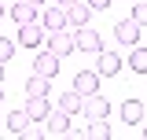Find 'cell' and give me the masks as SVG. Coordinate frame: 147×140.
Returning <instances> with one entry per match:
<instances>
[{"instance_id": "7", "label": "cell", "mask_w": 147, "mask_h": 140, "mask_svg": "<svg viewBox=\"0 0 147 140\" xmlns=\"http://www.w3.org/2000/svg\"><path fill=\"white\" fill-rule=\"evenodd\" d=\"M33 74H44V77H55L59 74V55L55 52H37V59H33Z\"/></svg>"}, {"instance_id": "22", "label": "cell", "mask_w": 147, "mask_h": 140, "mask_svg": "<svg viewBox=\"0 0 147 140\" xmlns=\"http://www.w3.org/2000/svg\"><path fill=\"white\" fill-rule=\"evenodd\" d=\"M15 55V41H7V37H0V63H7Z\"/></svg>"}, {"instance_id": "5", "label": "cell", "mask_w": 147, "mask_h": 140, "mask_svg": "<svg viewBox=\"0 0 147 140\" xmlns=\"http://www.w3.org/2000/svg\"><path fill=\"white\" fill-rule=\"evenodd\" d=\"M74 92H81V96L99 92V74H96V70H77V74H74Z\"/></svg>"}, {"instance_id": "20", "label": "cell", "mask_w": 147, "mask_h": 140, "mask_svg": "<svg viewBox=\"0 0 147 140\" xmlns=\"http://www.w3.org/2000/svg\"><path fill=\"white\" fill-rule=\"evenodd\" d=\"M136 7H132V22H140V26H147V0H132Z\"/></svg>"}, {"instance_id": "12", "label": "cell", "mask_w": 147, "mask_h": 140, "mask_svg": "<svg viewBox=\"0 0 147 140\" xmlns=\"http://www.w3.org/2000/svg\"><path fill=\"white\" fill-rule=\"evenodd\" d=\"M26 96H52V77L33 74V77L26 81Z\"/></svg>"}, {"instance_id": "3", "label": "cell", "mask_w": 147, "mask_h": 140, "mask_svg": "<svg viewBox=\"0 0 147 140\" xmlns=\"http://www.w3.org/2000/svg\"><path fill=\"white\" fill-rule=\"evenodd\" d=\"M121 70V55L110 52V48H99L96 52V74H103V77H110V74H118Z\"/></svg>"}, {"instance_id": "17", "label": "cell", "mask_w": 147, "mask_h": 140, "mask_svg": "<svg viewBox=\"0 0 147 140\" xmlns=\"http://www.w3.org/2000/svg\"><path fill=\"white\" fill-rule=\"evenodd\" d=\"M59 111H66L70 118H74V114H81V92H74V88H70V92H63V96H59Z\"/></svg>"}, {"instance_id": "27", "label": "cell", "mask_w": 147, "mask_h": 140, "mask_svg": "<svg viewBox=\"0 0 147 140\" xmlns=\"http://www.w3.org/2000/svg\"><path fill=\"white\" fill-rule=\"evenodd\" d=\"M0 81H4V63H0Z\"/></svg>"}, {"instance_id": "29", "label": "cell", "mask_w": 147, "mask_h": 140, "mask_svg": "<svg viewBox=\"0 0 147 140\" xmlns=\"http://www.w3.org/2000/svg\"><path fill=\"white\" fill-rule=\"evenodd\" d=\"M0 100H4V88H0Z\"/></svg>"}, {"instance_id": "26", "label": "cell", "mask_w": 147, "mask_h": 140, "mask_svg": "<svg viewBox=\"0 0 147 140\" xmlns=\"http://www.w3.org/2000/svg\"><path fill=\"white\" fill-rule=\"evenodd\" d=\"M4 15H7V7H4V4H0V18H4Z\"/></svg>"}, {"instance_id": "28", "label": "cell", "mask_w": 147, "mask_h": 140, "mask_svg": "<svg viewBox=\"0 0 147 140\" xmlns=\"http://www.w3.org/2000/svg\"><path fill=\"white\" fill-rule=\"evenodd\" d=\"M144 118H147V103H144Z\"/></svg>"}, {"instance_id": "15", "label": "cell", "mask_w": 147, "mask_h": 140, "mask_svg": "<svg viewBox=\"0 0 147 140\" xmlns=\"http://www.w3.org/2000/svg\"><path fill=\"white\" fill-rule=\"evenodd\" d=\"M44 122H48V129L59 133V137H66V133H70V114H66V111H52Z\"/></svg>"}, {"instance_id": "30", "label": "cell", "mask_w": 147, "mask_h": 140, "mask_svg": "<svg viewBox=\"0 0 147 140\" xmlns=\"http://www.w3.org/2000/svg\"><path fill=\"white\" fill-rule=\"evenodd\" d=\"M144 137H147V129H144Z\"/></svg>"}, {"instance_id": "6", "label": "cell", "mask_w": 147, "mask_h": 140, "mask_svg": "<svg viewBox=\"0 0 147 140\" xmlns=\"http://www.w3.org/2000/svg\"><path fill=\"white\" fill-rule=\"evenodd\" d=\"M48 52H55L59 59L70 55L74 52V37L66 33V30H52V33H48Z\"/></svg>"}, {"instance_id": "14", "label": "cell", "mask_w": 147, "mask_h": 140, "mask_svg": "<svg viewBox=\"0 0 147 140\" xmlns=\"http://www.w3.org/2000/svg\"><path fill=\"white\" fill-rule=\"evenodd\" d=\"M121 122L125 125L144 122V103H140V100H125V103H121Z\"/></svg>"}, {"instance_id": "9", "label": "cell", "mask_w": 147, "mask_h": 140, "mask_svg": "<svg viewBox=\"0 0 147 140\" xmlns=\"http://www.w3.org/2000/svg\"><path fill=\"white\" fill-rule=\"evenodd\" d=\"M88 18H92V7L85 4V0H77V4H70V7H66V26H74V30L88 26Z\"/></svg>"}, {"instance_id": "24", "label": "cell", "mask_w": 147, "mask_h": 140, "mask_svg": "<svg viewBox=\"0 0 147 140\" xmlns=\"http://www.w3.org/2000/svg\"><path fill=\"white\" fill-rule=\"evenodd\" d=\"M55 4H59V7H70V4H77V0H55Z\"/></svg>"}, {"instance_id": "1", "label": "cell", "mask_w": 147, "mask_h": 140, "mask_svg": "<svg viewBox=\"0 0 147 140\" xmlns=\"http://www.w3.org/2000/svg\"><path fill=\"white\" fill-rule=\"evenodd\" d=\"M81 114L96 122V118H107L110 114V100L107 96H99V92H92V96H81Z\"/></svg>"}, {"instance_id": "18", "label": "cell", "mask_w": 147, "mask_h": 140, "mask_svg": "<svg viewBox=\"0 0 147 140\" xmlns=\"http://www.w3.org/2000/svg\"><path fill=\"white\" fill-rule=\"evenodd\" d=\"M129 67L136 70V74H147V48L132 44V52H129Z\"/></svg>"}, {"instance_id": "2", "label": "cell", "mask_w": 147, "mask_h": 140, "mask_svg": "<svg viewBox=\"0 0 147 140\" xmlns=\"http://www.w3.org/2000/svg\"><path fill=\"white\" fill-rule=\"evenodd\" d=\"M74 48H77V52L96 55L99 48H103V37L96 33V30H88V26H81V30H74Z\"/></svg>"}, {"instance_id": "19", "label": "cell", "mask_w": 147, "mask_h": 140, "mask_svg": "<svg viewBox=\"0 0 147 140\" xmlns=\"http://www.w3.org/2000/svg\"><path fill=\"white\" fill-rule=\"evenodd\" d=\"M26 125H30V114H26V107H22V111H11V114H7V129H11V133H22V129H26Z\"/></svg>"}, {"instance_id": "21", "label": "cell", "mask_w": 147, "mask_h": 140, "mask_svg": "<svg viewBox=\"0 0 147 140\" xmlns=\"http://www.w3.org/2000/svg\"><path fill=\"white\" fill-rule=\"evenodd\" d=\"M18 137H26V140H40V137H44V122H37V125H26V129H22Z\"/></svg>"}, {"instance_id": "8", "label": "cell", "mask_w": 147, "mask_h": 140, "mask_svg": "<svg viewBox=\"0 0 147 140\" xmlns=\"http://www.w3.org/2000/svg\"><path fill=\"white\" fill-rule=\"evenodd\" d=\"M140 30H144L140 22H132V18H121V22L114 26V37H118L121 44H129V48H132V44L140 41Z\"/></svg>"}, {"instance_id": "4", "label": "cell", "mask_w": 147, "mask_h": 140, "mask_svg": "<svg viewBox=\"0 0 147 140\" xmlns=\"http://www.w3.org/2000/svg\"><path fill=\"white\" fill-rule=\"evenodd\" d=\"M40 41H44V26L40 22H22L18 26V44L22 48H40Z\"/></svg>"}, {"instance_id": "25", "label": "cell", "mask_w": 147, "mask_h": 140, "mask_svg": "<svg viewBox=\"0 0 147 140\" xmlns=\"http://www.w3.org/2000/svg\"><path fill=\"white\" fill-rule=\"evenodd\" d=\"M26 4H33V7H44V4H48V0H26Z\"/></svg>"}, {"instance_id": "11", "label": "cell", "mask_w": 147, "mask_h": 140, "mask_svg": "<svg viewBox=\"0 0 147 140\" xmlns=\"http://www.w3.org/2000/svg\"><path fill=\"white\" fill-rule=\"evenodd\" d=\"M40 26H44L48 33H52V30H66V7H59V4H55V7H48Z\"/></svg>"}, {"instance_id": "10", "label": "cell", "mask_w": 147, "mask_h": 140, "mask_svg": "<svg viewBox=\"0 0 147 140\" xmlns=\"http://www.w3.org/2000/svg\"><path fill=\"white\" fill-rule=\"evenodd\" d=\"M52 96H30V103H26V114H30V122H44L48 114H52V103H48Z\"/></svg>"}, {"instance_id": "13", "label": "cell", "mask_w": 147, "mask_h": 140, "mask_svg": "<svg viewBox=\"0 0 147 140\" xmlns=\"http://www.w3.org/2000/svg\"><path fill=\"white\" fill-rule=\"evenodd\" d=\"M37 11H40V7H33V4H26V0H18L15 7H11V11H7V15L15 18L18 26H22V22H37Z\"/></svg>"}, {"instance_id": "23", "label": "cell", "mask_w": 147, "mask_h": 140, "mask_svg": "<svg viewBox=\"0 0 147 140\" xmlns=\"http://www.w3.org/2000/svg\"><path fill=\"white\" fill-rule=\"evenodd\" d=\"M85 4H88L92 11H107V7H110V0H85Z\"/></svg>"}, {"instance_id": "16", "label": "cell", "mask_w": 147, "mask_h": 140, "mask_svg": "<svg viewBox=\"0 0 147 140\" xmlns=\"http://www.w3.org/2000/svg\"><path fill=\"white\" fill-rule=\"evenodd\" d=\"M81 137H88V140H110V125H107V118L88 122V129H81Z\"/></svg>"}]
</instances>
